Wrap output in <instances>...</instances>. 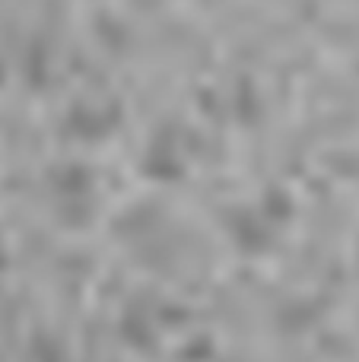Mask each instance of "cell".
I'll use <instances>...</instances> for the list:
<instances>
[{"mask_svg": "<svg viewBox=\"0 0 359 362\" xmlns=\"http://www.w3.org/2000/svg\"><path fill=\"white\" fill-rule=\"evenodd\" d=\"M293 216H296V197L290 194L286 185L271 181L258 194V200L229 206L226 216H223V226H226V235L239 255L264 257L277 248Z\"/></svg>", "mask_w": 359, "mask_h": 362, "instance_id": "6da1fadb", "label": "cell"}, {"mask_svg": "<svg viewBox=\"0 0 359 362\" xmlns=\"http://www.w3.org/2000/svg\"><path fill=\"white\" fill-rule=\"evenodd\" d=\"M48 185V200L54 206L57 219H61L67 229H83L95 219L99 210V175L89 169L86 163H57L48 169L45 175Z\"/></svg>", "mask_w": 359, "mask_h": 362, "instance_id": "7a4b0ae2", "label": "cell"}, {"mask_svg": "<svg viewBox=\"0 0 359 362\" xmlns=\"http://www.w3.org/2000/svg\"><path fill=\"white\" fill-rule=\"evenodd\" d=\"M121 121H124V108H121L118 99H112V95H83V99L67 105L57 131L70 144L99 146L121 131Z\"/></svg>", "mask_w": 359, "mask_h": 362, "instance_id": "3957f363", "label": "cell"}, {"mask_svg": "<svg viewBox=\"0 0 359 362\" xmlns=\"http://www.w3.org/2000/svg\"><path fill=\"white\" fill-rule=\"evenodd\" d=\"M191 172V140L178 124H159L140 150V175L153 185H178Z\"/></svg>", "mask_w": 359, "mask_h": 362, "instance_id": "277c9868", "label": "cell"}, {"mask_svg": "<svg viewBox=\"0 0 359 362\" xmlns=\"http://www.w3.org/2000/svg\"><path fill=\"white\" fill-rule=\"evenodd\" d=\"M175 305H165L159 299H146V296H137L131 299L124 308H121L118 318V334L124 340V346L137 353H150L159 346V340L165 337L172 325H175Z\"/></svg>", "mask_w": 359, "mask_h": 362, "instance_id": "5b68a950", "label": "cell"}, {"mask_svg": "<svg viewBox=\"0 0 359 362\" xmlns=\"http://www.w3.org/2000/svg\"><path fill=\"white\" fill-rule=\"evenodd\" d=\"M324 299L318 296H290L277 305L273 312V325L277 331H283L286 337H302V334L315 331L324 318Z\"/></svg>", "mask_w": 359, "mask_h": 362, "instance_id": "8992f818", "label": "cell"}, {"mask_svg": "<svg viewBox=\"0 0 359 362\" xmlns=\"http://www.w3.org/2000/svg\"><path fill=\"white\" fill-rule=\"evenodd\" d=\"M19 362H70V356H67V346L61 344V337L42 331L29 340V346L23 350V359Z\"/></svg>", "mask_w": 359, "mask_h": 362, "instance_id": "52a82bcc", "label": "cell"}, {"mask_svg": "<svg viewBox=\"0 0 359 362\" xmlns=\"http://www.w3.org/2000/svg\"><path fill=\"white\" fill-rule=\"evenodd\" d=\"M6 261H10V248H6V238H4V229H0V270L6 267Z\"/></svg>", "mask_w": 359, "mask_h": 362, "instance_id": "ba28073f", "label": "cell"}, {"mask_svg": "<svg viewBox=\"0 0 359 362\" xmlns=\"http://www.w3.org/2000/svg\"><path fill=\"white\" fill-rule=\"evenodd\" d=\"M353 178L359 181V150H356V156H353Z\"/></svg>", "mask_w": 359, "mask_h": 362, "instance_id": "9c48e42d", "label": "cell"}]
</instances>
